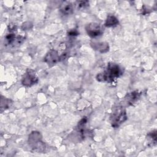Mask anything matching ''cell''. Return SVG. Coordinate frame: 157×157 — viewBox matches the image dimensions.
I'll use <instances>...</instances> for the list:
<instances>
[{"mask_svg":"<svg viewBox=\"0 0 157 157\" xmlns=\"http://www.w3.org/2000/svg\"><path fill=\"white\" fill-rule=\"evenodd\" d=\"M118 19L113 15H109L105 22V25L107 27H111L118 25Z\"/></svg>","mask_w":157,"mask_h":157,"instance_id":"10","label":"cell"},{"mask_svg":"<svg viewBox=\"0 0 157 157\" xmlns=\"http://www.w3.org/2000/svg\"><path fill=\"white\" fill-rule=\"evenodd\" d=\"M93 47L102 53L106 52L109 50V45L107 43L104 42H99V43H93Z\"/></svg>","mask_w":157,"mask_h":157,"instance_id":"9","label":"cell"},{"mask_svg":"<svg viewBox=\"0 0 157 157\" xmlns=\"http://www.w3.org/2000/svg\"><path fill=\"white\" fill-rule=\"evenodd\" d=\"M140 93L138 91H133L128 93L124 98V101L128 105H131L136 102L140 97Z\"/></svg>","mask_w":157,"mask_h":157,"instance_id":"6","label":"cell"},{"mask_svg":"<svg viewBox=\"0 0 157 157\" xmlns=\"http://www.w3.org/2000/svg\"><path fill=\"white\" fill-rule=\"evenodd\" d=\"M88 4H89V2L88 1H80L78 6L80 7H83L84 8V7L88 6Z\"/></svg>","mask_w":157,"mask_h":157,"instance_id":"11","label":"cell"},{"mask_svg":"<svg viewBox=\"0 0 157 157\" xmlns=\"http://www.w3.org/2000/svg\"><path fill=\"white\" fill-rule=\"evenodd\" d=\"M60 11L63 15H69L73 11V6L71 3L68 2H64L60 7Z\"/></svg>","mask_w":157,"mask_h":157,"instance_id":"8","label":"cell"},{"mask_svg":"<svg viewBox=\"0 0 157 157\" xmlns=\"http://www.w3.org/2000/svg\"><path fill=\"white\" fill-rule=\"evenodd\" d=\"M40 142V135L39 132H32L29 136V144L34 148H37Z\"/></svg>","mask_w":157,"mask_h":157,"instance_id":"5","label":"cell"},{"mask_svg":"<svg viewBox=\"0 0 157 157\" xmlns=\"http://www.w3.org/2000/svg\"><path fill=\"white\" fill-rule=\"evenodd\" d=\"M110 119L112 126L114 128H118L127 119L125 110L121 106H117L113 108Z\"/></svg>","mask_w":157,"mask_h":157,"instance_id":"2","label":"cell"},{"mask_svg":"<svg viewBox=\"0 0 157 157\" xmlns=\"http://www.w3.org/2000/svg\"><path fill=\"white\" fill-rule=\"evenodd\" d=\"M44 60L48 64H55L59 60V56L56 51L51 50L47 54Z\"/></svg>","mask_w":157,"mask_h":157,"instance_id":"7","label":"cell"},{"mask_svg":"<svg viewBox=\"0 0 157 157\" xmlns=\"http://www.w3.org/2000/svg\"><path fill=\"white\" fill-rule=\"evenodd\" d=\"M37 82V77L34 71L28 69L22 79V84L25 86H31Z\"/></svg>","mask_w":157,"mask_h":157,"instance_id":"3","label":"cell"},{"mask_svg":"<svg viewBox=\"0 0 157 157\" xmlns=\"http://www.w3.org/2000/svg\"><path fill=\"white\" fill-rule=\"evenodd\" d=\"M121 74V69L118 64L110 63L108 64L107 68L104 72L97 75L96 79L99 82L110 83L115 78L120 77Z\"/></svg>","mask_w":157,"mask_h":157,"instance_id":"1","label":"cell"},{"mask_svg":"<svg viewBox=\"0 0 157 157\" xmlns=\"http://www.w3.org/2000/svg\"><path fill=\"white\" fill-rule=\"evenodd\" d=\"M69 34V35L74 36V35H77L78 33H77V32L75 30H72V31H70Z\"/></svg>","mask_w":157,"mask_h":157,"instance_id":"12","label":"cell"},{"mask_svg":"<svg viewBox=\"0 0 157 157\" xmlns=\"http://www.w3.org/2000/svg\"><path fill=\"white\" fill-rule=\"evenodd\" d=\"M85 29L88 35L91 37L99 36L102 33L100 25L96 23H90L88 24L85 27Z\"/></svg>","mask_w":157,"mask_h":157,"instance_id":"4","label":"cell"}]
</instances>
